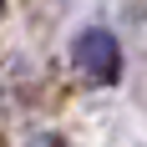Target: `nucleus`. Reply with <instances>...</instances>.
Wrapping results in <instances>:
<instances>
[{"mask_svg":"<svg viewBox=\"0 0 147 147\" xmlns=\"http://www.w3.org/2000/svg\"><path fill=\"white\" fill-rule=\"evenodd\" d=\"M71 61H76V71L86 76L91 86H112V81L122 76V46H117V36L102 30V26H91V30L76 36Z\"/></svg>","mask_w":147,"mask_h":147,"instance_id":"f257e3e1","label":"nucleus"},{"mask_svg":"<svg viewBox=\"0 0 147 147\" xmlns=\"http://www.w3.org/2000/svg\"><path fill=\"white\" fill-rule=\"evenodd\" d=\"M26 147H66V142H61V137H51V132H46V137H36V142H26Z\"/></svg>","mask_w":147,"mask_h":147,"instance_id":"f03ea898","label":"nucleus"},{"mask_svg":"<svg viewBox=\"0 0 147 147\" xmlns=\"http://www.w3.org/2000/svg\"><path fill=\"white\" fill-rule=\"evenodd\" d=\"M0 15H5V0H0Z\"/></svg>","mask_w":147,"mask_h":147,"instance_id":"7ed1b4c3","label":"nucleus"}]
</instances>
